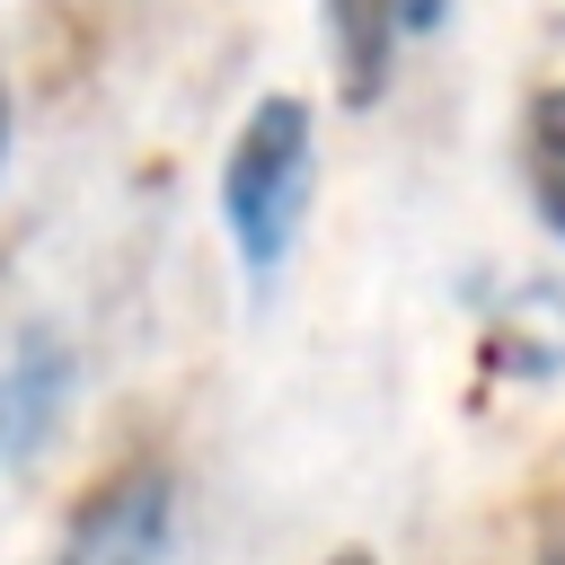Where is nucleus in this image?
Wrapping results in <instances>:
<instances>
[{
  "mask_svg": "<svg viewBox=\"0 0 565 565\" xmlns=\"http://www.w3.org/2000/svg\"><path fill=\"white\" fill-rule=\"evenodd\" d=\"M309 177H318V124H309V97L274 88L247 106L230 159H221V230L256 282V300L282 282L291 247H300V212H309Z\"/></svg>",
  "mask_w": 565,
  "mask_h": 565,
  "instance_id": "1",
  "label": "nucleus"
},
{
  "mask_svg": "<svg viewBox=\"0 0 565 565\" xmlns=\"http://www.w3.org/2000/svg\"><path fill=\"white\" fill-rule=\"evenodd\" d=\"M159 539H168V468L141 459L79 503L62 565H159Z\"/></svg>",
  "mask_w": 565,
  "mask_h": 565,
  "instance_id": "2",
  "label": "nucleus"
},
{
  "mask_svg": "<svg viewBox=\"0 0 565 565\" xmlns=\"http://www.w3.org/2000/svg\"><path fill=\"white\" fill-rule=\"evenodd\" d=\"M62 397H71V353L53 335H26L9 353V371H0V450L44 441V424L62 415Z\"/></svg>",
  "mask_w": 565,
  "mask_h": 565,
  "instance_id": "3",
  "label": "nucleus"
},
{
  "mask_svg": "<svg viewBox=\"0 0 565 565\" xmlns=\"http://www.w3.org/2000/svg\"><path fill=\"white\" fill-rule=\"evenodd\" d=\"M397 0H327V44H335V88L344 106H371L388 88V53H397Z\"/></svg>",
  "mask_w": 565,
  "mask_h": 565,
  "instance_id": "4",
  "label": "nucleus"
},
{
  "mask_svg": "<svg viewBox=\"0 0 565 565\" xmlns=\"http://www.w3.org/2000/svg\"><path fill=\"white\" fill-rule=\"evenodd\" d=\"M521 185H530V212L565 238V79H547V88H530V106H521Z\"/></svg>",
  "mask_w": 565,
  "mask_h": 565,
  "instance_id": "5",
  "label": "nucleus"
},
{
  "mask_svg": "<svg viewBox=\"0 0 565 565\" xmlns=\"http://www.w3.org/2000/svg\"><path fill=\"white\" fill-rule=\"evenodd\" d=\"M441 18H450V0H397V26H406V35H433Z\"/></svg>",
  "mask_w": 565,
  "mask_h": 565,
  "instance_id": "6",
  "label": "nucleus"
},
{
  "mask_svg": "<svg viewBox=\"0 0 565 565\" xmlns=\"http://www.w3.org/2000/svg\"><path fill=\"white\" fill-rule=\"evenodd\" d=\"M0 159H9V79H0Z\"/></svg>",
  "mask_w": 565,
  "mask_h": 565,
  "instance_id": "7",
  "label": "nucleus"
},
{
  "mask_svg": "<svg viewBox=\"0 0 565 565\" xmlns=\"http://www.w3.org/2000/svg\"><path fill=\"white\" fill-rule=\"evenodd\" d=\"M327 565H371V556H327Z\"/></svg>",
  "mask_w": 565,
  "mask_h": 565,
  "instance_id": "8",
  "label": "nucleus"
}]
</instances>
